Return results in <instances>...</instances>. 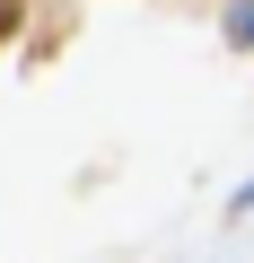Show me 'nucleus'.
<instances>
[{
	"label": "nucleus",
	"instance_id": "obj_2",
	"mask_svg": "<svg viewBox=\"0 0 254 263\" xmlns=\"http://www.w3.org/2000/svg\"><path fill=\"white\" fill-rule=\"evenodd\" d=\"M18 35V0H0V44H9Z\"/></svg>",
	"mask_w": 254,
	"mask_h": 263
},
{
	"label": "nucleus",
	"instance_id": "obj_3",
	"mask_svg": "<svg viewBox=\"0 0 254 263\" xmlns=\"http://www.w3.org/2000/svg\"><path fill=\"white\" fill-rule=\"evenodd\" d=\"M237 211H254V184H245V193H237Z\"/></svg>",
	"mask_w": 254,
	"mask_h": 263
},
{
	"label": "nucleus",
	"instance_id": "obj_1",
	"mask_svg": "<svg viewBox=\"0 0 254 263\" xmlns=\"http://www.w3.org/2000/svg\"><path fill=\"white\" fill-rule=\"evenodd\" d=\"M228 44H245V53H254V0H237V9H228Z\"/></svg>",
	"mask_w": 254,
	"mask_h": 263
}]
</instances>
